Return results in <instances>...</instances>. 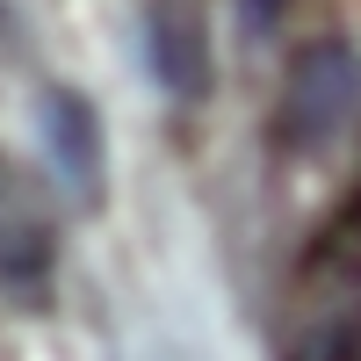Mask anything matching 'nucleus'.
I'll use <instances>...</instances> for the list:
<instances>
[{
  "instance_id": "20e7f679",
  "label": "nucleus",
  "mask_w": 361,
  "mask_h": 361,
  "mask_svg": "<svg viewBox=\"0 0 361 361\" xmlns=\"http://www.w3.org/2000/svg\"><path fill=\"white\" fill-rule=\"evenodd\" d=\"M145 58L173 102H202L209 94V29L195 0H152L145 8Z\"/></svg>"
},
{
  "instance_id": "f03ea898",
  "label": "nucleus",
  "mask_w": 361,
  "mask_h": 361,
  "mask_svg": "<svg viewBox=\"0 0 361 361\" xmlns=\"http://www.w3.org/2000/svg\"><path fill=\"white\" fill-rule=\"evenodd\" d=\"M289 361H361V224L325 238L289 318Z\"/></svg>"
},
{
  "instance_id": "423d86ee",
  "label": "nucleus",
  "mask_w": 361,
  "mask_h": 361,
  "mask_svg": "<svg viewBox=\"0 0 361 361\" xmlns=\"http://www.w3.org/2000/svg\"><path fill=\"white\" fill-rule=\"evenodd\" d=\"M275 8H282V0H246V15H253V22H275Z\"/></svg>"
},
{
  "instance_id": "f257e3e1",
  "label": "nucleus",
  "mask_w": 361,
  "mask_h": 361,
  "mask_svg": "<svg viewBox=\"0 0 361 361\" xmlns=\"http://www.w3.org/2000/svg\"><path fill=\"white\" fill-rule=\"evenodd\" d=\"M354 116H361V51L340 44V37L304 44L289 58V80H282L275 145L282 152H318V145H333Z\"/></svg>"
},
{
  "instance_id": "7ed1b4c3",
  "label": "nucleus",
  "mask_w": 361,
  "mask_h": 361,
  "mask_svg": "<svg viewBox=\"0 0 361 361\" xmlns=\"http://www.w3.org/2000/svg\"><path fill=\"white\" fill-rule=\"evenodd\" d=\"M58 282V209L44 180L0 152V289L15 304H44Z\"/></svg>"
},
{
  "instance_id": "39448f33",
  "label": "nucleus",
  "mask_w": 361,
  "mask_h": 361,
  "mask_svg": "<svg viewBox=\"0 0 361 361\" xmlns=\"http://www.w3.org/2000/svg\"><path fill=\"white\" fill-rule=\"evenodd\" d=\"M44 123H51V145H58L66 180L94 202L102 195V123H94V109H87L80 94H66V87H51L44 94Z\"/></svg>"
}]
</instances>
